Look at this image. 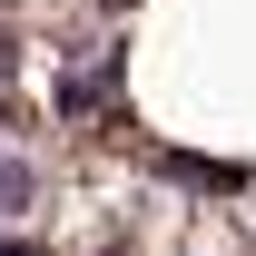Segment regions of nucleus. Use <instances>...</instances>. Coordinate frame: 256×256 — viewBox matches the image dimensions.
Segmentation results:
<instances>
[{"label":"nucleus","mask_w":256,"mask_h":256,"mask_svg":"<svg viewBox=\"0 0 256 256\" xmlns=\"http://www.w3.org/2000/svg\"><path fill=\"white\" fill-rule=\"evenodd\" d=\"M40 207V168L20 158V148H10V138H0V226H20Z\"/></svg>","instance_id":"f03ea898"},{"label":"nucleus","mask_w":256,"mask_h":256,"mask_svg":"<svg viewBox=\"0 0 256 256\" xmlns=\"http://www.w3.org/2000/svg\"><path fill=\"white\" fill-rule=\"evenodd\" d=\"M50 108H60L69 128L108 118V108H118V50H98V60H69V69H60V89H50Z\"/></svg>","instance_id":"f257e3e1"},{"label":"nucleus","mask_w":256,"mask_h":256,"mask_svg":"<svg viewBox=\"0 0 256 256\" xmlns=\"http://www.w3.org/2000/svg\"><path fill=\"white\" fill-rule=\"evenodd\" d=\"M10 69H20V40H10V20H0V89H10Z\"/></svg>","instance_id":"7ed1b4c3"}]
</instances>
